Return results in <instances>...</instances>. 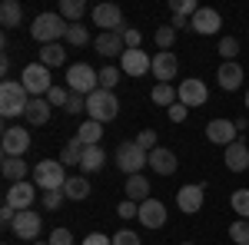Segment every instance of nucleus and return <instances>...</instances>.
Wrapping results in <instances>:
<instances>
[{
  "mask_svg": "<svg viewBox=\"0 0 249 245\" xmlns=\"http://www.w3.org/2000/svg\"><path fill=\"white\" fill-rule=\"evenodd\" d=\"M216 80H219V86H223L226 93H232V90H239V86H243L246 73H243V66H239V63L232 60V63H223V66H219Z\"/></svg>",
  "mask_w": 249,
  "mask_h": 245,
  "instance_id": "nucleus-21",
  "label": "nucleus"
},
{
  "mask_svg": "<svg viewBox=\"0 0 249 245\" xmlns=\"http://www.w3.org/2000/svg\"><path fill=\"white\" fill-rule=\"evenodd\" d=\"M20 83L27 86V93L34 96V99H37V96H47L50 90H53V83H50V70H47L40 60H37V63H30V66H23Z\"/></svg>",
  "mask_w": 249,
  "mask_h": 245,
  "instance_id": "nucleus-7",
  "label": "nucleus"
},
{
  "mask_svg": "<svg viewBox=\"0 0 249 245\" xmlns=\"http://www.w3.org/2000/svg\"><path fill=\"white\" fill-rule=\"evenodd\" d=\"M27 163L17 159V156H3V176L10 179V182H27Z\"/></svg>",
  "mask_w": 249,
  "mask_h": 245,
  "instance_id": "nucleus-28",
  "label": "nucleus"
},
{
  "mask_svg": "<svg viewBox=\"0 0 249 245\" xmlns=\"http://www.w3.org/2000/svg\"><path fill=\"white\" fill-rule=\"evenodd\" d=\"M67 90L77 96H90L100 90V73H96L90 63H73L67 70Z\"/></svg>",
  "mask_w": 249,
  "mask_h": 245,
  "instance_id": "nucleus-2",
  "label": "nucleus"
},
{
  "mask_svg": "<svg viewBox=\"0 0 249 245\" xmlns=\"http://www.w3.org/2000/svg\"><path fill=\"white\" fill-rule=\"evenodd\" d=\"M90 17L100 27V33H120L123 30V10L116 3H96L90 10Z\"/></svg>",
  "mask_w": 249,
  "mask_h": 245,
  "instance_id": "nucleus-8",
  "label": "nucleus"
},
{
  "mask_svg": "<svg viewBox=\"0 0 249 245\" xmlns=\"http://www.w3.org/2000/svg\"><path fill=\"white\" fill-rule=\"evenodd\" d=\"M246 110H249V90H246Z\"/></svg>",
  "mask_w": 249,
  "mask_h": 245,
  "instance_id": "nucleus-53",
  "label": "nucleus"
},
{
  "mask_svg": "<svg viewBox=\"0 0 249 245\" xmlns=\"http://www.w3.org/2000/svg\"><path fill=\"white\" fill-rule=\"evenodd\" d=\"M153 40L160 43V47H163V50H170L173 40H176V30H173V27H160V30L153 33Z\"/></svg>",
  "mask_w": 249,
  "mask_h": 245,
  "instance_id": "nucleus-42",
  "label": "nucleus"
},
{
  "mask_svg": "<svg viewBox=\"0 0 249 245\" xmlns=\"http://www.w3.org/2000/svg\"><path fill=\"white\" fill-rule=\"evenodd\" d=\"M83 245H113V235H103V232H90Z\"/></svg>",
  "mask_w": 249,
  "mask_h": 245,
  "instance_id": "nucleus-49",
  "label": "nucleus"
},
{
  "mask_svg": "<svg viewBox=\"0 0 249 245\" xmlns=\"http://www.w3.org/2000/svg\"><path fill=\"white\" fill-rule=\"evenodd\" d=\"M70 116H77V113H87V96H77V93H70V103L63 106Z\"/></svg>",
  "mask_w": 249,
  "mask_h": 245,
  "instance_id": "nucleus-45",
  "label": "nucleus"
},
{
  "mask_svg": "<svg viewBox=\"0 0 249 245\" xmlns=\"http://www.w3.org/2000/svg\"><path fill=\"white\" fill-rule=\"evenodd\" d=\"M173 14H176V17L193 20L196 14H199V3H196V0H173Z\"/></svg>",
  "mask_w": 249,
  "mask_h": 245,
  "instance_id": "nucleus-39",
  "label": "nucleus"
},
{
  "mask_svg": "<svg viewBox=\"0 0 249 245\" xmlns=\"http://www.w3.org/2000/svg\"><path fill=\"white\" fill-rule=\"evenodd\" d=\"M50 245H73L70 229H53V232H50Z\"/></svg>",
  "mask_w": 249,
  "mask_h": 245,
  "instance_id": "nucleus-48",
  "label": "nucleus"
},
{
  "mask_svg": "<svg viewBox=\"0 0 249 245\" xmlns=\"http://www.w3.org/2000/svg\"><path fill=\"white\" fill-rule=\"evenodd\" d=\"M83 149H87V146H83L77 136H73V139H70V143L60 149V163H63V166H80V159H83Z\"/></svg>",
  "mask_w": 249,
  "mask_h": 245,
  "instance_id": "nucleus-32",
  "label": "nucleus"
},
{
  "mask_svg": "<svg viewBox=\"0 0 249 245\" xmlns=\"http://www.w3.org/2000/svg\"><path fill=\"white\" fill-rule=\"evenodd\" d=\"M120 70L126 76H146L153 70V60H150V53H143V50H126L120 57Z\"/></svg>",
  "mask_w": 249,
  "mask_h": 245,
  "instance_id": "nucleus-13",
  "label": "nucleus"
},
{
  "mask_svg": "<svg viewBox=\"0 0 249 245\" xmlns=\"http://www.w3.org/2000/svg\"><path fill=\"white\" fill-rule=\"evenodd\" d=\"M230 239L236 245H249V219H239L230 226Z\"/></svg>",
  "mask_w": 249,
  "mask_h": 245,
  "instance_id": "nucleus-38",
  "label": "nucleus"
},
{
  "mask_svg": "<svg viewBox=\"0 0 249 245\" xmlns=\"http://www.w3.org/2000/svg\"><path fill=\"white\" fill-rule=\"evenodd\" d=\"M183 245H193V242H183Z\"/></svg>",
  "mask_w": 249,
  "mask_h": 245,
  "instance_id": "nucleus-55",
  "label": "nucleus"
},
{
  "mask_svg": "<svg viewBox=\"0 0 249 245\" xmlns=\"http://www.w3.org/2000/svg\"><path fill=\"white\" fill-rule=\"evenodd\" d=\"M34 245H50V242H34Z\"/></svg>",
  "mask_w": 249,
  "mask_h": 245,
  "instance_id": "nucleus-54",
  "label": "nucleus"
},
{
  "mask_svg": "<svg viewBox=\"0 0 249 245\" xmlns=\"http://www.w3.org/2000/svg\"><path fill=\"white\" fill-rule=\"evenodd\" d=\"M206 139L216 143V146H232L236 143V123H230V119H213V123H206Z\"/></svg>",
  "mask_w": 249,
  "mask_h": 245,
  "instance_id": "nucleus-16",
  "label": "nucleus"
},
{
  "mask_svg": "<svg viewBox=\"0 0 249 245\" xmlns=\"http://www.w3.org/2000/svg\"><path fill=\"white\" fill-rule=\"evenodd\" d=\"M226 169L230 172H246L249 169V143H232V146H226Z\"/></svg>",
  "mask_w": 249,
  "mask_h": 245,
  "instance_id": "nucleus-20",
  "label": "nucleus"
},
{
  "mask_svg": "<svg viewBox=\"0 0 249 245\" xmlns=\"http://www.w3.org/2000/svg\"><path fill=\"white\" fill-rule=\"evenodd\" d=\"M100 136H103V123H96V119H87L77 130V139L83 146H100Z\"/></svg>",
  "mask_w": 249,
  "mask_h": 245,
  "instance_id": "nucleus-29",
  "label": "nucleus"
},
{
  "mask_svg": "<svg viewBox=\"0 0 249 245\" xmlns=\"http://www.w3.org/2000/svg\"><path fill=\"white\" fill-rule=\"evenodd\" d=\"M116 166H120V172H126V176H140V169L143 166H150V152L140 149L133 143H120V149H116Z\"/></svg>",
  "mask_w": 249,
  "mask_h": 245,
  "instance_id": "nucleus-6",
  "label": "nucleus"
},
{
  "mask_svg": "<svg viewBox=\"0 0 249 245\" xmlns=\"http://www.w3.org/2000/svg\"><path fill=\"white\" fill-rule=\"evenodd\" d=\"M176 93H179V103H183V106H206V99H210L206 83H203V80H196V76L183 80Z\"/></svg>",
  "mask_w": 249,
  "mask_h": 245,
  "instance_id": "nucleus-12",
  "label": "nucleus"
},
{
  "mask_svg": "<svg viewBox=\"0 0 249 245\" xmlns=\"http://www.w3.org/2000/svg\"><path fill=\"white\" fill-rule=\"evenodd\" d=\"M150 99H153L156 106H176V103H179V93L173 90L170 83H156L153 93H150Z\"/></svg>",
  "mask_w": 249,
  "mask_h": 245,
  "instance_id": "nucleus-30",
  "label": "nucleus"
},
{
  "mask_svg": "<svg viewBox=\"0 0 249 245\" xmlns=\"http://www.w3.org/2000/svg\"><path fill=\"white\" fill-rule=\"evenodd\" d=\"M140 222L146 229H163L166 226V206L160 199H146L140 202Z\"/></svg>",
  "mask_w": 249,
  "mask_h": 245,
  "instance_id": "nucleus-17",
  "label": "nucleus"
},
{
  "mask_svg": "<svg viewBox=\"0 0 249 245\" xmlns=\"http://www.w3.org/2000/svg\"><path fill=\"white\" fill-rule=\"evenodd\" d=\"M219 27H223V17H219L213 7H199V14L190 20V30L203 33V37H213V33H219Z\"/></svg>",
  "mask_w": 249,
  "mask_h": 245,
  "instance_id": "nucleus-15",
  "label": "nucleus"
},
{
  "mask_svg": "<svg viewBox=\"0 0 249 245\" xmlns=\"http://www.w3.org/2000/svg\"><path fill=\"white\" fill-rule=\"evenodd\" d=\"M63 199H67V196H63V189L43 192V209H50V212H53V209H60V206H63Z\"/></svg>",
  "mask_w": 249,
  "mask_h": 245,
  "instance_id": "nucleus-43",
  "label": "nucleus"
},
{
  "mask_svg": "<svg viewBox=\"0 0 249 245\" xmlns=\"http://www.w3.org/2000/svg\"><path fill=\"white\" fill-rule=\"evenodd\" d=\"M136 146H140V149H146V152H153L156 149V132L153 130H143L140 136H136Z\"/></svg>",
  "mask_w": 249,
  "mask_h": 245,
  "instance_id": "nucleus-46",
  "label": "nucleus"
},
{
  "mask_svg": "<svg viewBox=\"0 0 249 245\" xmlns=\"http://www.w3.org/2000/svg\"><path fill=\"white\" fill-rule=\"evenodd\" d=\"M116 215H120V219H140V206L130 202V199H123V202L116 206Z\"/></svg>",
  "mask_w": 249,
  "mask_h": 245,
  "instance_id": "nucleus-44",
  "label": "nucleus"
},
{
  "mask_svg": "<svg viewBox=\"0 0 249 245\" xmlns=\"http://www.w3.org/2000/svg\"><path fill=\"white\" fill-rule=\"evenodd\" d=\"M34 186H40L43 192H53V189L67 186V172H63V163L60 159H43L34 166Z\"/></svg>",
  "mask_w": 249,
  "mask_h": 245,
  "instance_id": "nucleus-5",
  "label": "nucleus"
},
{
  "mask_svg": "<svg viewBox=\"0 0 249 245\" xmlns=\"http://www.w3.org/2000/svg\"><path fill=\"white\" fill-rule=\"evenodd\" d=\"M150 166H153L156 176H173V172H176V166H179V159H176V152H173V149L156 146V149L150 152Z\"/></svg>",
  "mask_w": 249,
  "mask_h": 245,
  "instance_id": "nucleus-19",
  "label": "nucleus"
},
{
  "mask_svg": "<svg viewBox=\"0 0 249 245\" xmlns=\"http://www.w3.org/2000/svg\"><path fill=\"white\" fill-rule=\"evenodd\" d=\"M126 199L130 202H146V199H153L150 196V182H146V176L140 172V176H126Z\"/></svg>",
  "mask_w": 249,
  "mask_h": 245,
  "instance_id": "nucleus-23",
  "label": "nucleus"
},
{
  "mask_svg": "<svg viewBox=\"0 0 249 245\" xmlns=\"http://www.w3.org/2000/svg\"><path fill=\"white\" fill-rule=\"evenodd\" d=\"M63 196H67L70 202H83V199L90 196V179H87V176H67Z\"/></svg>",
  "mask_w": 249,
  "mask_h": 245,
  "instance_id": "nucleus-24",
  "label": "nucleus"
},
{
  "mask_svg": "<svg viewBox=\"0 0 249 245\" xmlns=\"http://www.w3.org/2000/svg\"><path fill=\"white\" fill-rule=\"evenodd\" d=\"M34 199H37V189H34V182H14V186L7 189V206H14L17 212H27V209L34 206Z\"/></svg>",
  "mask_w": 249,
  "mask_h": 245,
  "instance_id": "nucleus-14",
  "label": "nucleus"
},
{
  "mask_svg": "<svg viewBox=\"0 0 249 245\" xmlns=\"http://www.w3.org/2000/svg\"><path fill=\"white\" fill-rule=\"evenodd\" d=\"M47 103H50V106H67V103H70V90H67V86H53V90L47 93Z\"/></svg>",
  "mask_w": 249,
  "mask_h": 245,
  "instance_id": "nucleus-41",
  "label": "nucleus"
},
{
  "mask_svg": "<svg viewBox=\"0 0 249 245\" xmlns=\"http://www.w3.org/2000/svg\"><path fill=\"white\" fill-rule=\"evenodd\" d=\"M30 106V93L27 86L17 83V80H3L0 83V113L3 119H14V116H23Z\"/></svg>",
  "mask_w": 249,
  "mask_h": 245,
  "instance_id": "nucleus-1",
  "label": "nucleus"
},
{
  "mask_svg": "<svg viewBox=\"0 0 249 245\" xmlns=\"http://www.w3.org/2000/svg\"><path fill=\"white\" fill-rule=\"evenodd\" d=\"M176 73H179V60L173 57V53H156L153 57V76L160 80V83H170V80H176Z\"/></svg>",
  "mask_w": 249,
  "mask_h": 245,
  "instance_id": "nucleus-18",
  "label": "nucleus"
},
{
  "mask_svg": "<svg viewBox=\"0 0 249 245\" xmlns=\"http://www.w3.org/2000/svg\"><path fill=\"white\" fill-rule=\"evenodd\" d=\"M14 235L17 239H27V242L34 245V239H40V229H43V219H40V212H17V219H14Z\"/></svg>",
  "mask_w": 249,
  "mask_h": 245,
  "instance_id": "nucleus-10",
  "label": "nucleus"
},
{
  "mask_svg": "<svg viewBox=\"0 0 249 245\" xmlns=\"http://www.w3.org/2000/svg\"><path fill=\"white\" fill-rule=\"evenodd\" d=\"M23 119H27L30 126H43V123L50 119V103H47V96H37V99H30V106H27Z\"/></svg>",
  "mask_w": 249,
  "mask_h": 245,
  "instance_id": "nucleus-25",
  "label": "nucleus"
},
{
  "mask_svg": "<svg viewBox=\"0 0 249 245\" xmlns=\"http://www.w3.org/2000/svg\"><path fill=\"white\" fill-rule=\"evenodd\" d=\"M103 163H107L103 146H87V149H83V159H80V169H83V172H100V169H103Z\"/></svg>",
  "mask_w": 249,
  "mask_h": 245,
  "instance_id": "nucleus-26",
  "label": "nucleus"
},
{
  "mask_svg": "<svg viewBox=\"0 0 249 245\" xmlns=\"http://www.w3.org/2000/svg\"><path fill=\"white\" fill-rule=\"evenodd\" d=\"M20 20H23V7H20L17 0H3L0 3V23L7 30H14V27H20Z\"/></svg>",
  "mask_w": 249,
  "mask_h": 245,
  "instance_id": "nucleus-27",
  "label": "nucleus"
},
{
  "mask_svg": "<svg viewBox=\"0 0 249 245\" xmlns=\"http://www.w3.org/2000/svg\"><path fill=\"white\" fill-rule=\"evenodd\" d=\"M14 219H17V209H14V206H7V202H3V209H0V222H3V226L10 229V226H14Z\"/></svg>",
  "mask_w": 249,
  "mask_h": 245,
  "instance_id": "nucleus-51",
  "label": "nucleus"
},
{
  "mask_svg": "<svg viewBox=\"0 0 249 245\" xmlns=\"http://www.w3.org/2000/svg\"><path fill=\"white\" fill-rule=\"evenodd\" d=\"M120 76H123L120 66H103V70H100V90H110V93H113V86L120 83Z\"/></svg>",
  "mask_w": 249,
  "mask_h": 245,
  "instance_id": "nucleus-35",
  "label": "nucleus"
},
{
  "mask_svg": "<svg viewBox=\"0 0 249 245\" xmlns=\"http://www.w3.org/2000/svg\"><path fill=\"white\" fill-rule=\"evenodd\" d=\"M120 37H123V43H126V50H140V43H143V33L133 30V27H123Z\"/></svg>",
  "mask_w": 249,
  "mask_h": 245,
  "instance_id": "nucleus-40",
  "label": "nucleus"
},
{
  "mask_svg": "<svg viewBox=\"0 0 249 245\" xmlns=\"http://www.w3.org/2000/svg\"><path fill=\"white\" fill-rule=\"evenodd\" d=\"M0 146H3V156H17V159H23V152L30 149V132L23 130V126H7Z\"/></svg>",
  "mask_w": 249,
  "mask_h": 245,
  "instance_id": "nucleus-11",
  "label": "nucleus"
},
{
  "mask_svg": "<svg viewBox=\"0 0 249 245\" xmlns=\"http://www.w3.org/2000/svg\"><path fill=\"white\" fill-rule=\"evenodd\" d=\"M230 206H232V212H239V219H249V189H236Z\"/></svg>",
  "mask_w": 249,
  "mask_h": 245,
  "instance_id": "nucleus-34",
  "label": "nucleus"
},
{
  "mask_svg": "<svg viewBox=\"0 0 249 245\" xmlns=\"http://www.w3.org/2000/svg\"><path fill=\"white\" fill-rule=\"evenodd\" d=\"M67 30H70V23L60 17V14H40L37 20H34V27H30V33H34V40L37 43H57L60 37H67Z\"/></svg>",
  "mask_w": 249,
  "mask_h": 245,
  "instance_id": "nucleus-3",
  "label": "nucleus"
},
{
  "mask_svg": "<svg viewBox=\"0 0 249 245\" xmlns=\"http://www.w3.org/2000/svg\"><path fill=\"white\" fill-rule=\"evenodd\" d=\"M83 14H87V3L83 0H60V17L63 20H73L77 23Z\"/></svg>",
  "mask_w": 249,
  "mask_h": 245,
  "instance_id": "nucleus-33",
  "label": "nucleus"
},
{
  "mask_svg": "<svg viewBox=\"0 0 249 245\" xmlns=\"http://www.w3.org/2000/svg\"><path fill=\"white\" fill-rule=\"evenodd\" d=\"M203 202H206V189L199 186V182L179 186V192H176V206H179V212H186V215H196L203 209Z\"/></svg>",
  "mask_w": 249,
  "mask_h": 245,
  "instance_id": "nucleus-9",
  "label": "nucleus"
},
{
  "mask_svg": "<svg viewBox=\"0 0 249 245\" xmlns=\"http://www.w3.org/2000/svg\"><path fill=\"white\" fill-rule=\"evenodd\" d=\"M113 245H140V235L130 232V229H120V232L113 235Z\"/></svg>",
  "mask_w": 249,
  "mask_h": 245,
  "instance_id": "nucleus-47",
  "label": "nucleus"
},
{
  "mask_svg": "<svg viewBox=\"0 0 249 245\" xmlns=\"http://www.w3.org/2000/svg\"><path fill=\"white\" fill-rule=\"evenodd\" d=\"M67 60V50L60 47V43H47V47H40V63L50 70V66H60Z\"/></svg>",
  "mask_w": 249,
  "mask_h": 245,
  "instance_id": "nucleus-31",
  "label": "nucleus"
},
{
  "mask_svg": "<svg viewBox=\"0 0 249 245\" xmlns=\"http://www.w3.org/2000/svg\"><path fill=\"white\" fill-rule=\"evenodd\" d=\"M219 57H223V63H232V60L239 57V40L236 37H223L219 40Z\"/></svg>",
  "mask_w": 249,
  "mask_h": 245,
  "instance_id": "nucleus-36",
  "label": "nucleus"
},
{
  "mask_svg": "<svg viewBox=\"0 0 249 245\" xmlns=\"http://www.w3.org/2000/svg\"><path fill=\"white\" fill-rule=\"evenodd\" d=\"M173 30H183V27H190V20L186 17H176V14H173V23H170Z\"/></svg>",
  "mask_w": 249,
  "mask_h": 245,
  "instance_id": "nucleus-52",
  "label": "nucleus"
},
{
  "mask_svg": "<svg viewBox=\"0 0 249 245\" xmlns=\"http://www.w3.org/2000/svg\"><path fill=\"white\" fill-rule=\"evenodd\" d=\"M190 116V106H183V103H176V106H170V119L173 123H183Z\"/></svg>",
  "mask_w": 249,
  "mask_h": 245,
  "instance_id": "nucleus-50",
  "label": "nucleus"
},
{
  "mask_svg": "<svg viewBox=\"0 0 249 245\" xmlns=\"http://www.w3.org/2000/svg\"><path fill=\"white\" fill-rule=\"evenodd\" d=\"M120 113V99H116L110 90H96V93L87 96V116L96 119V123H110Z\"/></svg>",
  "mask_w": 249,
  "mask_h": 245,
  "instance_id": "nucleus-4",
  "label": "nucleus"
},
{
  "mask_svg": "<svg viewBox=\"0 0 249 245\" xmlns=\"http://www.w3.org/2000/svg\"><path fill=\"white\" fill-rule=\"evenodd\" d=\"M67 43H70V47H87V43H90V33H87V27H80V23H70V30H67Z\"/></svg>",
  "mask_w": 249,
  "mask_h": 245,
  "instance_id": "nucleus-37",
  "label": "nucleus"
},
{
  "mask_svg": "<svg viewBox=\"0 0 249 245\" xmlns=\"http://www.w3.org/2000/svg\"><path fill=\"white\" fill-rule=\"evenodd\" d=\"M93 47H96L100 57H123V53H126V43H123L120 33H100V37L93 40Z\"/></svg>",
  "mask_w": 249,
  "mask_h": 245,
  "instance_id": "nucleus-22",
  "label": "nucleus"
}]
</instances>
